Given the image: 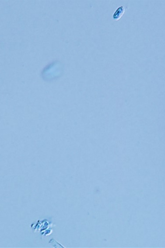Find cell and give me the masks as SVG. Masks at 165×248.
Returning a JSON list of instances; mask_svg holds the SVG:
<instances>
[{"mask_svg": "<svg viewBox=\"0 0 165 248\" xmlns=\"http://www.w3.org/2000/svg\"><path fill=\"white\" fill-rule=\"evenodd\" d=\"M124 7H123V6L118 7L113 15V19L116 20V21L119 20L121 18L122 16L124 15Z\"/></svg>", "mask_w": 165, "mask_h": 248, "instance_id": "6da1fadb", "label": "cell"}]
</instances>
